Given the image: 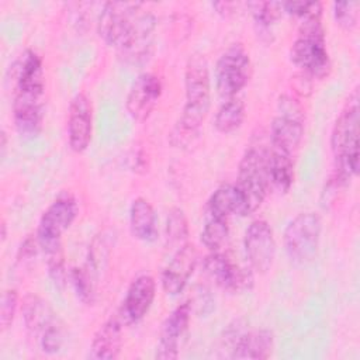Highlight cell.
Listing matches in <instances>:
<instances>
[{
	"mask_svg": "<svg viewBox=\"0 0 360 360\" xmlns=\"http://www.w3.org/2000/svg\"><path fill=\"white\" fill-rule=\"evenodd\" d=\"M186 103L181 117L172 132L174 145L186 146L198 134L211 104V79L207 59L202 55H193L184 70Z\"/></svg>",
	"mask_w": 360,
	"mask_h": 360,
	"instance_id": "6da1fadb",
	"label": "cell"
},
{
	"mask_svg": "<svg viewBox=\"0 0 360 360\" xmlns=\"http://www.w3.org/2000/svg\"><path fill=\"white\" fill-rule=\"evenodd\" d=\"M321 18L322 4L316 1L312 11L301 18L298 35L290 49L291 62L312 79H325L332 70Z\"/></svg>",
	"mask_w": 360,
	"mask_h": 360,
	"instance_id": "7a4b0ae2",
	"label": "cell"
},
{
	"mask_svg": "<svg viewBox=\"0 0 360 360\" xmlns=\"http://www.w3.org/2000/svg\"><path fill=\"white\" fill-rule=\"evenodd\" d=\"M359 90L354 89L339 112L330 134V148L335 156V173L349 184L359 173Z\"/></svg>",
	"mask_w": 360,
	"mask_h": 360,
	"instance_id": "3957f363",
	"label": "cell"
},
{
	"mask_svg": "<svg viewBox=\"0 0 360 360\" xmlns=\"http://www.w3.org/2000/svg\"><path fill=\"white\" fill-rule=\"evenodd\" d=\"M270 149L262 143L250 145L238 166L236 188L243 201V217L253 214L264 201L270 188Z\"/></svg>",
	"mask_w": 360,
	"mask_h": 360,
	"instance_id": "277c9868",
	"label": "cell"
},
{
	"mask_svg": "<svg viewBox=\"0 0 360 360\" xmlns=\"http://www.w3.org/2000/svg\"><path fill=\"white\" fill-rule=\"evenodd\" d=\"M322 233L321 217L312 211L300 212L284 229V249L294 264H307L318 253Z\"/></svg>",
	"mask_w": 360,
	"mask_h": 360,
	"instance_id": "5b68a950",
	"label": "cell"
},
{
	"mask_svg": "<svg viewBox=\"0 0 360 360\" xmlns=\"http://www.w3.org/2000/svg\"><path fill=\"white\" fill-rule=\"evenodd\" d=\"M252 76V62L242 44L228 46L215 65V86L219 96L232 98L249 82Z\"/></svg>",
	"mask_w": 360,
	"mask_h": 360,
	"instance_id": "8992f818",
	"label": "cell"
},
{
	"mask_svg": "<svg viewBox=\"0 0 360 360\" xmlns=\"http://www.w3.org/2000/svg\"><path fill=\"white\" fill-rule=\"evenodd\" d=\"M141 10L142 3L138 1L104 3L97 21L100 38L118 51L129 37Z\"/></svg>",
	"mask_w": 360,
	"mask_h": 360,
	"instance_id": "52a82bcc",
	"label": "cell"
},
{
	"mask_svg": "<svg viewBox=\"0 0 360 360\" xmlns=\"http://www.w3.org/2000/svg\"><path fill=\"white\" fill-rule=\"evenodd\" d=\"M202 269L215 284L228 292H242L253 287V271L233 262L218 250L210 252L202 260Z\"/></svg>",
	"mask_w": 360,
	"mask_h": 360,
	"instance_id": "ba28073f",
	"label": "cell"
},
{
	"mask_svg": "<svg viewBox=\"0 0 360 360\" xmlns=\"http://www.w3.org/2000/svg\"><path fill=\"white\" fill-rule=\"evenodd\" d=\"M77 212V202L72 194L65 193L56 197L39 218L37 229L39 246L60 242L62 235L70 228Z\"/></svg>",
	"mask_w": 360,
	"mask_h": 360,
	"instance_id": "9c48e42d",
	"label": "cell"
},
{
	"mask_svg": "<svg viewBox=\"0 0 360 360\" xmlns=\"http://www.w3.org/2000/svg\"><path fill=\"white\" fill-rule=\"evenodd\" d=\"M243 246L252 270L263 274L273 267L277 246L274 232L267 221L255 219L250 222L245 232Z\"/></svg>",
	"mask_w": 360,
	"mask_h": 360,
	"instance_id": "30bf717a",
	"label": "cell"
},
{
	"mask_svg": "<svg viewBox=\"0 0 360 360\" xmlns=\"http://www.w3.org/2000/svg\"><path fill=\"white\" fill-rule=\"evenodd\" d=\"M155 31L156 17L148 10H141L129 37L117 51L120 59L128 65L145 63L153 51Z\"/></svg>",
	"mask_w": 360,
	"mask_h": 360,
	"instance_id": "8fae6325",
	"label": "cell"
},
{
	"mask_svg": "<svg viewBox=\"0 0 360 360\" xmlns=\"http://www.w3.org/2000/svg\"><path fill=\"white\" fill-rule=\"evenodd\" d=\"M45 93L14 91L13 118L17 132L24 138H34L42 129L45 112Z\"/></svg>",
	"mask_w": 360,
	"mask_h": 360,
	"instance_id": "7c38bea8",
	"label": "cell"
},
{
	"mask_svg": "<svg viewBox=\"0 0 360 360\" xmlns=\"http://www.w3.org/2000/svg\"><path fill=\"white\" fill-rule=\"evenodd\" d=\"M162 96V82L155 73L146 72L139 75L132 83L125 107L128 114L135 121H146L155 110Z\"/></svg>",
	"mask_w": 360,
	"mask_h": 360,
	"instance_id": "4fadbf2b",
	"label": "cell"
},
{
	"mask_svg": "<svg viewBox=\"0 0 360 360\" xmlns=\"http://www.w3.org/2000/svg\"><path fill=\"white\" fill-rule=\"evenodd\" d=\"M93 134V105L84 93L73 96L68 112V141L72 150L82 153L87 149Z\"/></svg>",
	"mask_w": 360,
	"mask_h": 360,
	"instance_id": "5bb4252c",
	"label": "cell"
},
{
	"mask_svg": "<svg viewBox=\"0 0 360 360\" xmlns=\"http://www.w3.org/2000/svg\"><path fill=\"white\" fill-rule=\"evenodd\" d=\"M191 312L190 302H183L169 314L160 329L155 354L156 359L174 360L179 357L180 340L188 328Z\"/></svg>",
	"mask_w": 360,
	"mask_h": 360,
	"instance_id": "9a60e30c",
	"label": "cell"
},
{
	"mask_svg": "<svg viewBox=\"0 0 360 360\" xmlns=\"http://www.w3.org/2000/svg\"><path fill=\"white\" fill-rule=\"evenodd\" d=\"M198 263V253L194 245L186 243L174 250L173 257L162 273V287L169 295L180 294L187 285Z\"/></svg>",
	"mask_w": 360,
	"mask_h": 360,
	"instance_id": "2e32d148",
	"label": "cell"
},
{
	"mask_svg": "<svg viewBox=\"0 0 360 360\" xmlns=\"http://www.w3.org/2000/svg\"><path fill=\"white\" fill-rule=\"evenodd\" d=\"M156 294L155 278L149 274H141L129 284L120 316L125 323H134L141 321L150 309Z\"/></svg>",
	"mask_w": 360,
	"mask_h": 360,
	"instance_id": "e0dca14e",
	"label": "cell"
},
{
	"mask_svg": "<svg viewBox=\"0 0 360 360\" xmlns=\"http://www.w3.org/2000/svg\"><path fill=\"white\" fill-rule=\"evenodd\" d=\"M124 325L125 322L118 314L100 325L90 343V357L97 360L117 359L122 347Z\"/></svg>",
	"mask_w": 360,
	"mask_h": 360,
	"instance_id": "ac0fdd59",
	"label": "cell"
},
{
	"mask_svg": "<svg viewBox=\"0 0 360 360\" xmlns=\"http://www.w3.org/2000/svg\"><path fill=\"white\" fill-rule=\"evenodd\" d=\"M304 136V117L280 112L273 118L270 127L271 148L292 155Z\"/></svg>",
	"mask_w": 360,
	"mask_h": 360,
	"instance_id": "d6986e66",
	"label": "cell"
},
{
	"mask_svg": "<svg viewBox=\"0 0 360 360\" xmlns=\"http://www.w3.org/2000/svg\"><path fill=\"white\" fill-rule=\"evenodd\" d=\"M13 72L15 79L14 91L45 93L44 63L37 52L27 49L15 62Z\"/></svg>",
	"mask_w": 360,
	"mask_h": 360,
	"instance_id": "ffe728a7",
	"label": "cell"
},
{
	"mask_svg": "<svg viewBox=\"0 0 360 360\" xmlns=\"http://www.w3.org/2000/svg\"><path fill=\"white\" fill-rule=\"evenodd\" d=\"M21 311L28 333L37 339L58 321L49 304L37 294H27L24 297Z\"/></svg>",
	"mask_w": 360,
	"mask_h": 360,
	"instance_id": "44dd1931",
	"label": "cell"
},
{
	"mask_svg": "<svg viewBox=\"0 0 360 360\" xmlns=\"http://www.w3.org/2000/svg\"><path fill=\"white\" fill-rule=\"evenodd\" d=\"M129 229L134 238L142 242H153L158 239V217L152 204L143 198L136 197L129 207Z\"/></svg>",
	"mask_w": 360,
	"mask_h": 360,
	"instance_id": "7402d4cb",
	"label": "cell"
},
{
	"mask_svg": "<svg viewBox=\"0 0 360 360\" xmlns=\"http://www.w3.org/2000/svg\"><path fill=\"white\" fill-rule=\"evenodd\" d=\"M274 347V336L269 329L260 330H245L231 359H252L264 360L271 356Z\"/></svg>",
	"mask_w": 360,
	"mask_h": 360,
	"instance_id": "603a6c76",
	"label": "cell"
},
{
	"mask_svg": "<svg viewBox=\"0 0 360 360\" xmlns=\"http://www.w3.org/2000/svg\"><path fill=\"white\" fill-rule=\"evenodd\" d=\"M208 215L228 219L231 215L243 217V201L235 184H224L218 187L210 197L207 204Z\"/></svg>",
	"mask_w": 360,
	"mask_h": 360,
	"instance_id": "cb8c5ba5",
	"label": "cell"
},
{
	"mask_svg": "<svg viewBox=\"0 0 360 360\" xmlns=\"http://www.w3.org/2000/svg\"><path fill=\"white\" fill-rule=\"evenodd\" d=\"M270 183L281 193H287L294 181V160L292 155L274 149H270L269 156Z\"/></svg>",
	"mask_w": 360,
	"mask_h": 360,
	"instance_id": "d4e9b609",
	"label": "cell"
},
{
	"mask_svg": "<svg viewBox=\"0 0 360 360\" xmlns=\"http://www.w3.org/2000/svg\"><path fill=\"white\" fill-rule=\"evenodd\" d=\"M248 8L253 17L257 35H266L271 41L273 24L281 17L283 6L280 1H249Z\"/></svg>",
	"mask_w": 360,
	"mask_h": 360,
	"instance_id": "484cf974",
	"label": "cell"
},
{
	"mask_svg": "<svg viewBox=\"0 0 360 360\" xmlns=\"http://www.w3.org/2000/svg\"><path fill=\"white\" fill-rule=\"evenodd\" d=\"M245 114V104L242 100L236 97L228 98L218 108L214 118V127L221 134H231L240 128Z\"/></svg>",
	"mask_w": 360,
	"mask_h": 360,
	"instance_id": "4316f807",
	"label": "cell"
},
{
	"mask_svg": "<svg viewBox=\"0 0 360 360\" xmlns=\"http://www.w3.org/2000/svg\"><path fill=\"white\" fill-rule=\"evenodd\" d=\"M166 243L176 250L187 243L188 239V222L186 214L180 208H172L166 218L165 225Z\"/></svg>",
	"mask_w": 360,
	"mask_h": 360,
	"instance_id": "83f0119b",
	"label": "cell"
},
{
	"mask_svg": "<svg viewBox=\"0 0 360 360\" xmlns=\"http://www.w3.org/2000/svg\"><path fill=\"white\" fill-rule=\"evenodd\" d=\"M70 281L73 284L76 295L84 304L90 305L96 298V278L97 273L91 270L87 264L84 267H73L70 270Z\"/></svg>",
	"mask_w": 360,
	"mask_h": 360,
	"instance_id": "f1b7e54d",
	"label": "cell"
},
{
	"mask_svg": "<svg viewBox=\"0 0 360 360\" xmlns=\"http://www.w3.org/2000/svg\"><path fill=\"white\" fill-rule=\"evenodd\" d=\"M45 257H46V267H48V276L52 280V283L55 284V287L58 288H63L66 284V277H68V271H66V266H65V253L62 249V243L56 242V243H51V245H45L41 246Z\"/></svg>",
	"mask_w": 360,
	"mask_h": 360,
	"instance_id": "f546056e",
	"label": "cell"
},
{
	"mask_svg": "<svg viewBox=\"0 0 360 360\" xmlns=\"http://www.w3.org/2000/svg\"><path fill=\"white\" fill-rule=\"evenodd\" d=\"M229 233L228 219L210 217L205 221V225L201 231V243L210 250H219V248L225 243Z\"/></svg>",
	"mask_w": 360,
	"mask_h": 360,
	"instance_id": "4dcf8cb0",
	"label": "cell"
},
{
	"mask_svg": "<svg viewBox=\"0 0 360 360\" xmlns=\"http://www.w3.org/2000/svg\"><path fill=\"white\" fill-rule=\"evenodd\" d=\"M359 1H335L332 7L336 24L343 30L354 28L359 20Z\"/></svg>",
	"mask_w": 360,
	"mask_h": 360,
	"instance_id": "1f68e13d",
	"label": "cell"
},
{
	"mask_svg": "<svg viewBox=\"0 0 360 360\" xmlns=\"http://www.w3.org/2000/svg\"><path fill=\"white\" fill-rule=\"evenodd\" d=\"M41 350L46 354L58 353L65 343V330L59 321H56L52 326H49L44 335L38 339Z\"/></svg>",
	"mask_w": 360,
	"mask_h": 360,
	"instance_id": "d6a6232c",
	"label": "cell"
},
{
	"mask_svg": "<svg viewBox=\"0 0 360 360\" xmlns=\"http://www.w3.org/2000/svg\"><path fill=\"white\" fill-rule=\"evenodd\" d=\"M18 307V292L14 288H8L1 295V305H0V325L1 329L6 330L11 326L15 312Z\"/></svg>",
	"mask_w": 360,
	"mask_h": 360,
	"instance_id": "836d02e7",
	"label": "cell"
},
{
	"mask_svg": "<svg viewBox=\"0 0 360 360\" xmlns=\"http://www.w3.org/2000/svg\"><path fill=\"white\" fill-rule=\"evenodd\" d=\"M38 248L39 246V240H38V236L37 233L35 235H28L22 243L20 245L18 248V253H17V260L18 262H27V260H31L32 257H35L37 252H38Z\"/></svg>",
	"mask_w": 360,
	"mask_h": 360,
	"instance_id": "e575fe53",
	"label": "cell"
},
{
	"mask_svg": "<svg viewBox=\"0 0 360 360\" xmlns=\"http://www.w3.org/2000/svg\"><path fill=\"white\" fill-rule=\"evenodd\" d=\"M197 294L194 295V298L190 301L191 309L195 307V311L201 315V314H210L214 308V300L210 294V291L207 288H201L200 291H195Z\"/></svg>",
	"mask_w": 360,
	"mask_h": 360,
	"instance_id": "d590c367",
	"label": "cell"
},
{
	"mask_svg": "<svg viewBox=\"0 0 360 360\" xmlns=\"http://www.w3.org/2000/svg\"><path fill=\"white\" fill-rule=\"evenodd\" d=\"M315 1H283V11L294 15L297 18H304L314 7Z\"/></svg>",
	"mask_w": 360,
	"mask_h": 360,
	"instance_id": "8d00e7d4",
	"label": "cell"
},
{
	"mask_svg": "<svg viewBox=\"0 0 360 360\" xmlns=\"http://www.w3.org/2000/svg\"><path fill=\"white\" fill-rule=\"evenodd\" d=\"M291 83L292 87L295 89V91L301 93V94H309L311 89H312V77L309 75H307L305 72H298L297 75H294V77H291Z\"/></svg>",
	"mask_w": 360,
	"mask_h": 360,
	"instance_id": "74e56055",
	"label": "cell"
},
{
	"mask_svg": "<svg viewBox=\"0 0 360 360\" xmlns=\"http://www.w3.org/2000/svg\"><path fill=\"white\" fill-rule=\"evenodd\" d=\"M239 3L235 1H215L212 3V7L217 10L218 14L224 15V17H229L231 14H233L238 8Z\"/></svg>",
	"mask_w": 360,
	"mask_h": 360,
	"instance_id": "f35d334b",
	"label": "cell"
},
{
	"mask_svg": "<svg viewBox=\"0 0 360 360\" xmlns=\"http://www.w3.org/2000/svg\"><path fill=\"white\" fill-rule=\"evenodd\" d=\"M1 239H3V240L6 239V224H4V222L1 224Z\"/></svg>",
	"mask_w": 360,
	"mask_h": 360,
	"instance_id": "ab89813d",
	"label": "cell"
}]
</instances>
